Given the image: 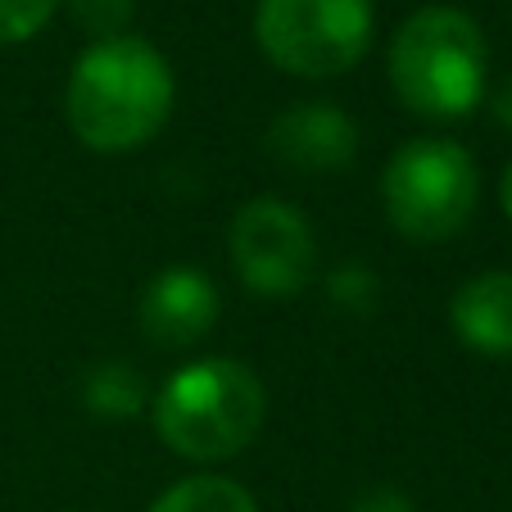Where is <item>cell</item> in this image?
Returning a JSON list of instances; mask_svg holds the SVG:
<instances>
[{"label": "cell", "mask_w": 512, "mask_h": 512, "mask_svg": "<svg viewBox=\"0 0 512 512\" xmlns=\"http://www.w3.org/2000/svg\"><path fill=\"white\" fill-rule=\"evenodd\" d=\"M349 512H413V499L399 494V490H390V485H381V490H368L363 499H354Z\"/></svg>", "instance_id": "15"}, {"label": "cell", "mask_w": 512, "mask_h": 512, "mask_svg": "<svg viewBox=\"0 0 512 512\" xmlns=\"http://www.w3.org/2000/svg\"><path fill=\"white\" fill-rule=\"evenodd\" d=\"M490 114H494V123L508 127V132H512V78L490 96Z\"/></svg>", "instance_id": "16"}, {"label": "cell", "mask_w": 512, "mask_h": 512, "mask_svg": "<svg viewBox=\"0 0 512 512\" xmlns=\"http://www.w3.org/2000/svg\"><path fill=\"white\" fill-rule=\"evenodd\" d=\"M64 512H82V508H64Z\"/></svg>", "instance_id": "18"}, {"label": "cell", "mask_w": 512, "mask_h": 512, "mask_svg": "<svg viewBox=\"0 0 512 512\" xmlns=\"http://www.w3.org/2000/svg\"><path fill=\"white\" fill-rule=\"evenodd\" d=\"M377 10L372 0H259L254 41L290 78H340L368 55Z\"/></svg>", "instance_id": "5"}, {"label": "cell", "mask_w": 512, "mask_h": 512, "mask_svg": "<svg viewBox=\"0 0 512 512\" xmlns=\"http://www.w3.org/2000/svg\"><path fill=\"white\" fill-rule=\"evenodd\" d=\"M64 5H68V14H73V23H78L91 41L123 37L136 14V0H64Z\"/></svg>", "instance_id": "12"}, {"label": "cell", "mask_w": 512, "mask_h": 512, "mask_svg": "<svg viewBox=\"0 0 512 512\" xmlns=\"http://www.w3.org/2000/svg\"><path fill=\"white\" fill-rule=\"evenodd\" d=\"M227 250L241 286L259 300H290L309 290L318 272V236L295 204L259 195L236 209L227 227Z\"/></svg>", "instance_id": "6"}, {"label": "cell", "mask_w": 512, "mask_h": 512, "mask_svg": "<svg viewBox=\"0 0 512 512\" xmlns=\"http://www.w3.org/2000/svg\"><path fill=\"white\" fill-rule=\"evenodd\" d=\"M59 0H0V46H23L50 23Z\"/></svg>", "instance_id": "13"}, {"label": "cell", "mask_w": 512, "mask_h": 512, "mask_svg": "<svg viewBox=\"0 0 512 512\" xmlns=\"http://www.w3.org/2000/svg\"><path fill=\"white\" fill-rule=\"evenodd\" d=\"M177 105V78L145 37L91 41L64 87V118L96 155H132L150 145Z\"/></svg>", "instance_id": "1"}, {"label": "cell", "mask_w": 512, "mask_h": 512, "mask_svg": "<svg viewBox=\"0 0 512 512\" xmlns=\"http://www.w3.org/2000/svg\"><path fill=\"white\" fill-rule=\"evenodd\" d=\"M499 204H503V213L512 218V164L503 168V182H499Z\"/></svg>", "instance_id": "17"}, {"label": "cell", "mask_w": 512, "mask_h": 512, "mask_svg": "<svg viewBox=\"0 0 512 512\" xmlns=\"http://www.w3.org/2000/svg\"><path fill=\"white\" fill-rule=\"evenodd\" d=\"M82 404L96 417H109V422H127L136 417L145 404H150V390H145V377L132 368V363H96L82 381Z\"/></svg>", "instance_id": "10"}, {"label": "cell", "mask_w": 512, "mask_h": 512, "mask_svg": "<svg viewBox=\"0 0 512 512\" xmlns=\"http://www.w3.org/2000/svg\"><path fill=\"white\" fill-rule=\"evenodd\" d=\"M449 327L472 354H512V272H481L449 300Z\"/></svg>", "instance_id": "9"}, {"label": "cell", "mask_w": 512, "mask_h": 512, "mask_svg": "<svg viewBox=\"0 0 512 512\" xmlns=\"http://www.w3.org/2000/svg\"><path fill=\"white\" fill-rule=\"evenodd\" d=\"M386 68L399 105L431 123H454L485 100L490 50L472 14L454 5H426L399 23Z\"/></svg>", "instance_id": "3"}, {"label": "cell", "mask_w": 512, "mask_h": 512, "mask_svg": "<svg viewBox=\"0 0 512 512\" xmlns=\"http://www.w3.org/2000/svg\"><path fill=\"white\" fill-rule=\"evenodd\" d=\"M481 200V168L458 141L417 136L399 145L381 173V204L404 241L435 245L458 236Z\"/></svg>", "instance_id": "4"}, {"label": "cell", "mask_w": 512, "mask_h": 512, "mask_svg": "<svg viewBox=\"0 0 512 512\" xmlns=\"http://www.w3.org/2000/svg\"><path fill=\"white\" fill-rule=\"evenodd\" d=\"M263 150L290 173H340L358 155V127L340 105H290L263 132Z\"/></svg>", "instance_id": "7"}, {"label": "cell", "mask_w": 512, "mask_h": 512, "mask_svg": "<svg viewBox=\"0 0 512 512\" xmlns=\"http://www.w3.org/2000/svg\"><path fill=\"white\" fill-rule=\"evenodd\" d=\"M268 417V390L241 358H195L159 386L155 431L186 463H227L250 449Z\"/></svg>", "instance_id": "2"}, {"label": "cell", "mask_w": 512, "mask_h": 512, "mask_svg": "<svg viewBox=\"0 0 512 512\" xmlns=\"http://www.w3.org/2000/svg\"><path fill=\"white\" fill-rule=\"evenodd\" d=\"M223 313L218 300V286H213L209 272L200 268H164L141 295V331L150 345L159 349H186L195 340H204L213 331Z\"/></svg>", "instance_id": "8"}, {"label": "cell", "mask_w": 512, "mask_h": 512, "mask_svg": "<svg viewBox=\"0 0 512 512\" xmlns=\"http://www.w3.org/2000/svg\"><path fill=\"white\" fill-rule=\"evenodd\" d=\"M150 512H259L254 494L232 476H186L168 485Z\"/></svg>", "instance_id": "11"}, {"label": "cell", "mask_w": 512, "mask_h": 512, "mask_svg": "<svg viewBox=\"0 0 512 512\" xmlns=\"http://www.w3.org/2000/svg\"><path fill=\"white\" fill-rule=\"evenodd\" d=\"M372 290H377V277L368 268H340L331 272V300L349 304V309H368Z\"/></svg>", "instance_id": "14"}]
</instances>
